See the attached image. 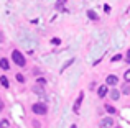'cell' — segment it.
I'll list each match as a JSON object with an SVG mask.
<instances>
[{"mask_svg":"<svg viewBox=\"0 0 130 128\" xmlns=\"http://www.w3.org/2000/svg\"><path fill=\"white\" fill-rule=\"evenodd\" d=\"M99 125H101V128H110L114 125V118H102Z\"/></svg>","mask_w":130,"mask_h":128,"instance_id":"obj_3","label":"cell"},{"mask_svg":"<svg viewBox=\"0 0 130 128\" xmlns=\"http://www.w3.org/2000/svg\"><path fill=\"white\" fill-rule=\"evenodd\" d=\"M64 2H66V0H58V7H59L61 3H64Z\"/></svg>","mask_w":130,"mask_h":128,"instance_id":"obj_20","label":"cell"},{"mask_svg":"<svg viewBox=\"0 0 130 128\" xmlns=\"http://www.w3.org/2000/svg\"><path fill=\"white\" fill-rule=\"evenodd\" d=\"M0 84H2L3 87H8V86H10V84H8V79H7L5 76H2V77H0Z\"/></svg>","mask_w":130,"mask_h":128,"instance_id":"obj_9","label":"cell"},{"mask_svg":"<svg viewBox=\"0 0 130 128\" xmlns=\"http://www.w3.org/2000/svg\"><path fill=\"white\" fill-rule=\"evenodd\" d=\"M17 80H18V82H23V80H25V77H23L22 74H17Z\"/></svg>","mask_w":130,"mask_h":128,"instance_id":"obj_15","label":"cell"},{"mask_svg":"<svg viewBox=\"0 0 130 128\" xmlns=\"http://www.w3.org/2000/svg\"><path fill=\"white\" fill-rule=\"evenodd\" d=\"M120 58H122V56H120V54H115V56H114V58H112V61H114V62H115V61H119V59H120Z\"/></svg>","mask_w":130,"mask_h":128,"instance_id":"obj_18","label":"cell"},{"mask_svg":"<svg viewBox=\"0 0 130 128\" xmlns=\"http://www.w3.org/2000/svg\"><path fill=\"white\" fill-rule=\"evenodd\" d=\"M87 15L91 16L92 20H97V15H95V12H92V10H91V12H87Z\"/></svg>","mask_w":130,"mask_h":128,"instance_id":"obj_13","label":"cell"},{"mask_svg":"<svg viewBox=\"0 0 130 128\" xmlns=\"http://www.w3.org/2000/svg\"><path fill=\"white\" fill-rule=\"evenodd\" d=\"M97 95L99 97H105V95H107V86H101V87H99V89H97Z\"/></svg>","mask_w":130,"mask_h":128,"instance_id":"obj_6","label":"cell"},{"mask_svg":"<svg viewBox=\"0 0 130 128\" xmlns=\"http://www.w3.org/2000/svg\"><path fill=\"white\" fill-rule=\"evenodd\" d=\"M0 67H2V69L3 71H7V69H8V59H5V58H2V59H0Z\"/></svg>","mask_w":130,"mask_h":128,"instance_id":"obj_7","label":"cell"},{"mask_svg":"<svg viewBox=\"0 0 130 128\" xmlns=\"http://www.w3.org/2000/svg\"><path fill=\"white\" fill-rule=\"evenodd\" d=\"M12 59H13V62H15L17 66H20V67H23V66L26 64L25 58H23V54H22L20 51H17V49H15V51L12 53Z\"/></svg>","mask_w":130,"mask_h":128,"instance_id":"obj_1","label":"cell"},{"mask_svg":"<svg viewBox=\"0 0 130 128\" xmlns=\"http://www.w3.org/2000/svg\"><path fill=\"white\" fill-rule=\"evenodd\" d=\"M8 120H0V128H8Z\"/></svg>","mask_w":130,"mask_h":128,"instance_id":"obj_10","label":"cell"},{"mask_svg":"<svg viewBox=\"0 0 130 128\" xmlns=\"http://www.w3.org/2000/svg\"><path fill=\"white\" fill-rule=\"evenodd\" d=\"M105 110L109 113H115V107H112V105H105Z\"/></svg>","mask_w":130,"mask_h":128,"instance_id":"obj_12","label":"cell"},{"mask_svg":"<svg viewBox=\"0 0 130 128\" xmlns=\"http://www.w3.org/2000/svg\"><path fill=\"white\" fill-rule=\"evenodd\" d=\"M71 128H76V125H73V126H71Z\"/></svg>","mask_w":130,"mask_h":128,"instance_id":"obj_23","label":"cell"},{"mask_svg":"<svg viewBox=\"0 0 130 128\" xmlns=\"http://www.w3.org/2000/svg\"><path fill=\"white\" fill-rule=\"evenodd\" d=\"M110 97H112L114 100H117L119 97H120V92H119L117 89H112V90H110Z\"/></svg>","mask_w":130,"mask_h":128,"instance_id":"obj_8","label":"cell"},{"mask_svg":"<svg viewBox=\"0 0 130 128\" xmlns=\"http://www.w3.org/2000/svg\"><path fill=\"white\" fill-rule=\"evenodd\" d=\"M73 62H74V59H69V61H68V62H66V64H64V66H63V71L66 69L68 66H71V64H73Z\"/></svg>","mask_w":130,"mask_h":128,"instance_id":"obj_14","label":"cell"},{"mask_svg":"<svg viewBox=\"0 0 130 128\" xmlns=\"http://www.w3.org/2000/svg\"><path fill=\"white\" fill-rule=\"evenodd\" d=\"M124 77H125V80H127V82H130V69L127 71V72H125V76H124Z\"/></svg>","mask_w":130,"mask_h":128,"instance_id":"obj_16","label":"cell"},{"mask_svg":"<svg viewBox=\"0 0 130 128\" xmlns=\"http://www.w3.org/2000/svg\"><path fill=\"white\" fill-rule=\"evenodd\" d=\"M0 43H3V35H2V31H0Z\"/></svg>","mask_w":130,"mask_h":128,"instance_id":"obj_21","label":"cell"},{"mask_svg":"<svg viewBox=\"0 0 130 128\" xmlns=\"http://www.w3.org/2000/svg\"><path fill=\"white\" fill-rule=\"evenodd\" d=\"M107 84L109 86H117V82H119V77L117 76H114V74H110V76H107Z\"/></svg>","mask_w":130,"mask_h":128,"instance_id":"obj_5","label":"cell"},{"mask_svg":"<svg viewBox=\"0 0 130 128\" xmlns=\"http://www.w3.org/2000/svg\"><path fill=\"white\" fill-rule=\"evenodd\" d=\"M51 43H53V45H59V39H58V38H53V39H51Z\"/></svg>","mask_w":130,"mask_h":128,"instance_id":"obj_17","label":"cell"},{"mask_svg":"<svg viewBox=\"0 0 130 128\" xmlns=\"http://www.w3.org/2000/svg\"><path fill=\"white\" fill-rule=\"evenodd\" d=\"M2 109H3V102H0V112H2Z\"/></svg>","mask_w":130,"mask_h":128,"instance_id":"obj_22","label":"cell"},{"mask_svg":"<svg viewBox=\"0 0 130 128\" xmlns=\"http://www.w3.org/2000/svg\"><path fill=\"white\" fill-rule=\"evenodd\" d=\"M83 99H84V94L81 92V94H79V97H77V100L74 102V112H79V109H81V103H83Z\"/></svg>","mask_w":130,"mask_h":128,"instance_id":"obj_4","label":"cell"},{"mask_svg":"<svg viewBox=\"0 0 130 128\" xmlns=\"http://www.w3.org/2000/svg\"><path fill=\"white\" fill-rule=\"evenodd\" d=\"M33 113H36V115H44V113L48 112V107L44 105V103H35V105L31 107Z\"/></svg>","mask_w":130,"mask_h":128,"instance_id":"obj_2","label":"cell"},{"mask_svg":"<svg viewBox=\"0 0 130 128\" xmlns=\"http://www.w3.org/2000/svg\"><path fill=\"white\" fill-rule=\"evenodd\" d=\"M125 61H127V62L130 64V49L127 51V56H125Z\"/></svg>","mask_w":130,"mask_h":128,"instance_id":"obj_19","label":"cell"},{"mask_svg":"<svg viewBox=\"0 0 130 128\" xmlns=\"http://www.w3.org/2000/svg\"><path fill=\"white\" fill-rule=\"evenodd\" d=\"M122 92H124V94H127V95L130 94V86H128V84H125V86L122 87Z\"/></svg>","mask_w":130,"mask_h":128,"instance_id":"obj_11","label":"cell"}]
</instances>
